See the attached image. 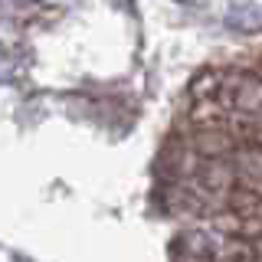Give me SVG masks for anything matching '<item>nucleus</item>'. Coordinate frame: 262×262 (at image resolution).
<instances>
[{
	"label": "nucleus",
	"mask_w": 262,
	"mask_h": 262,
	"mask_svg": "<svg viewBox=\"0 0 262 262\" xmlns=\"http://www.w3.org/2000/svg\"><path fill=\"white\" fill-rule=\"evenodd\" d=\"M223 102L233 115L262 121V79L256 72H229L223 85Z\"/></svg>",
	"instance_id": "f257e3e1"
},
{
	"label": "nucleus",
	"mask_w": 262,
	"mask_h": 262,
	"mask_svg": "<svg viewBox=\"0 0 262 262\" xmlns=\"http://www.w3.org/2000/svg\"><path fill=\"white\" fill-rule=\"evenodd\" d=\"M229 121H233V112L226 108L223 95H220V98H203V102H193V108H190V125L196 131H226Z\"/></svg>",
	"instance_id": "f03ea898"
},
{
	"label": "nucleus",
	"mask_w": 262,
	"mask_h": 262,
	"mask_svg": "<svg viewBox=\"0 0 262 262\" xmlns=\"http://www.w3.org/2000/svg\"><path fill=\"white\" fill-rule=\"evenodd\" d=\"M223 85H226V76L220 69H203V72H196L193 82H190V98H193V102L220 98V95H223Z\"/></svg>",
	"instance_id": "7ed1b4c3"
}]
</instances>
